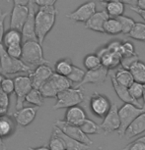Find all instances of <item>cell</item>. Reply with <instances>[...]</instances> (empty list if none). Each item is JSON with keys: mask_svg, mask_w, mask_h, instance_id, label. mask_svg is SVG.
<instances>
[{"mask_svg": "<svg viewBox=\"0 0 145 150\" xmlns=\"http://www.w3.org/2000/svg\"><path fill=\"white\" fill-rule=\"evenodd\" d=\"M119 126H121V121H119L118 116V108L113 103L112 104L107 115L103 118V122L100 125V128L105 134H108L116 132L119 129Z\"/></svg>", "mask_w": 145, "mask_h": 150, "instance_id": "30bf717a", "label": "cell"}, {"mask_svg": "<svg viewBox=\"0 0 145 150\" xmlns=\"http://www.w3.org/2000/svg\"><path fill=\"white\" fill-rule=\"evenodd\" d=\"M64 150H70V149H64Z\"/></svg>", "mask_w": 145, "mask_h": 150, "instance_id": "680465c9", "label": "cell"}, {"mask_svg": "<svg viewBox=\"0 0 145 150\" xmlns=\"http://www.w3.org/2000/svg\"><path fill=\"white\" fill-rule=\"evenodd\" d=\"M128 35L132 39L138 41H145V23L135 22L134 26L129 32Z\"/></svg>", "mask_w": 145, "mask_h": 150, "instance_id": "1f68e13d", "label": "cell"}, {"mask_svg": "<svg viewBox=\"0 0 145 150\" xmlns=\"http://www.w3.org/2000/svg\"><path fill=\"white\" fill-rule=\"evenodd\" d=\"M84 75H85V71L81 68H79L77 66H72V70L69 75L67 76V79L69 80L71 83H79L80 81L83 80L84 78Z\"/></svg>", "mask_w": 145, "mask_h": 150, "instance_id": "d590c367", "label": "cell"}, {"mask_svg": "<svg viewBox=\"0 0 145 150\" xmlns=\"http://www.w3.org/2000/svg\"><path fill=\"white\" fill-rule=\"evenodd\" d=\"M48 148L50 150H64L65 148V144L63 142V140L61 139V137L59 135L56 134V132L53 131L52 137L50 138L48 141Z\"/></svg>", "mask_w": 145, "mask_h": 150, "instance_id": "e575fe53", "label": "cell"}, {"mask_svg": "<svg viewBox=\"0 0 145 150\" xmlns=\"http://www.w3.org/2000/svg\"><path fill=\"white\" fill-rule=\"evenodd\" d=\"M130 8H131V10H132V11H134L135 13H137L139 16H141L142 18H143L144 21H145V11H144V10L138 9V8H137V7H135V6H130Z\"/></svg>", "mask_w": 145, "mask_h": 150, "instance_id": "c3c4849f", "label": "cell"}, {"mask_svg": "<svg viewBox=\"0 0 145 150\" xmlns=\"http://www.w3.org/2000/svg\"><path fill=\"white\" fill-rule=\"evenodd\" d=\"M111 80H112L113 87V89H115L116 95L118 96V98L121 99L123 102H124V103H131V104H134V105H136V106L142 107V105L139 104L138 101L135 100V99H133L131 97V95L129 94L128 87L123 86H121V84L116 83V81L115 80V78H113V74H111Z\"/></svg>", "mask_w": 145, "mask_h": 150, "instance_id": "7402d4cb", "label": "cell"}, {"mask_svg": "<svg viewBox=\"0 0 145 150\" xmlns=\"http://www.w3.org/2000/svg\"><path fill=\"white\" fill-rule=\"evenodd\" d=\"M121 150H145V144L135 139L134 141L127 144V145Z\"/></svg>", "mask_w": 145, "mask_h": 150, "instance_id": "ee69618b", "label": "cell"}, {"mask_svg": "<svg viewBox=\"0 0 145 150\" xmlns=\"http://www.w3.org/2000/svg\"><path fill=\"white\" fill-rule=\"evenodd\" d=\"M55 98L56 102L52 108L55 110H59L79 105L84 101L85 96L83 90L80 89V87L71 86L59 92Z\"/></svg>", "mask_w": 145, "mask_h": 150, "instance_id": "5b68a950", "label": "cell"}, {"mask_svg": "<svg viewBox=\"0 0 145 150\" xmlns=\"http://www.w3.org/2000/svg\"><path fill=\"white\" fill-rule=\"evenodd\" d=\"M72 66L73 64L70 59L68 58L60 59L55 65V73L58 74V75L64 76V77H67L70 74L71 70H72Z\"/></svg>", "mask_w": 145, "mask_h": 150, "instance_id": "f1b7e54d", "label": "cell"}, {"mask_svg": "<svg viewBox=\"0 0 145 150\" xmlns=\"http://www.w3.org/2000/svg\"><path fill=\"white\" fill-rule=\"evenodd\" d=\"M80 129L82 132L87 135H92V134H99L101 132V128L99 125H97L95 122L90 120V119L86 118L84 122L80 126Z\"/></svg>", "mask_w": 145, "mask_h": 150, "instance_id": "4dcf8cb0", "label": "cell"}, {"mask_svg": "<svg viewBox=\"0 0 145 150\" xmlns=\"http://www.w3.org/2000/svg\"><path fill=\"white\" fill-rule=\"evenodd\" d=\"M57 0H31L34 5H37L39 7L44 6H55Z\"/></svg>", "mask_w": 145, "mask_h": 150, "instance_id": "bcb514c9", "label": "cell"}, {"mask_svg": "<svg viewBox=\"0 0 145 150\" xmlns=\"http://www.w3.org/2000/svg\"><path fill=\"white\" fill-rule=\"evenodd\" d=\"M0 88L4 93L7 95H11L14 92V88H15V84H14L13 79L5 77L2 81L1 84H0Z\"/></svg>", "mask_w": 145, "mask_h": 150, "instance_id": "ab89813d", "label": "cell"}, {"mask_svg": "<svg viewBox=\"0 0 145 150\" xmlns=\"http://www.w3.org/2000/svg\"><path fill=\"white\" fill-rule=\"evenodd\" d=\"M97 55L101 59L102 66L107 68L109 71L112 69H115L118 65H121V56L119 54H116V53L111 52L107 48V46L101 48V49L99 50V52L97 53Z\"/></svg>", "mask_w": 145, "mask_h": 150, "instance_id": "ac0fdd59", "label": "cell"}, {"mask_svg": "<svg viewBox=\"0 0 145 150\" xmlns=\"http://www.w3.org/2000/svg\"><path fill=\"white\" fill-rule=\"evenodd\" d=\"M116 19L118 20L119 24H121V33H123V35H128L129 32L131 30V29L135 24L134 20L132 18H129V17H127V16H124V15L119 16Z\"/></svg>", "mask_w": 145, "mask_h": 150, "instance_id": "d6a6232c", "label": "cell"}, {"mask_svg": "<svg viewBox=\"0 0 145 150\" xmlns=\"http://www.w3.org/2000/svg\"><path fill=\"white\" fill-rule=\"evenodd\" d=\"M38 106H29L23 107V108L17 110V112L13 113L12 117L15 119L17 125L21 127H27L32 124L36 119L37 113H38Z\"/></svg>", "mask_w": 145, "mask_h": 150, "instance_id": "9a60e30c", "label": "cell"}, {"mask_svg": "<svg viewBox=\"0 0 145 150\" xmlns=\"http://www.w3.org/2000/svg\"><path fill=\"white\" fill-rule=\"evenodd\" d=\"M97 1L102 2V3H107V2L113 1V0H97ZM119 1L123 2L124 4H128L129 6H135L136 4V0H119Z\"/></svg>", "mask_w": 145, "mask_h": 150, "instance_id": "7dc6e473", "label": "cell"}, {"mask_svg": "<svg viewBox=\"0 0 145 150\" xmlns=\"http://www.w3.org/2000/svg\"><path fill=\"white\" fill-rule=\"evenodd\" d=\"M135 7H137L140 10L145 11V0H136Z\"/></svg>", "mask_w": 145, "mask_h": 150, "instance_id": "681fc988", "label": "cell"}, {"mask_svg": "<svg viewBox=\"0 0 145 150\" xmlns=\"http://www.w3.org/2000/svg\"><path fill=\"white\" fill-rule=\"evenodd\" d=\"M28 150H50V149L48 148V146L47 145H42L39 147H29Z\"/></svg>", "mask_w": 145, "mask_h": 150, "instance_id": "816d5d0a", "label": "cell"}, {"mask_svg": "<svg viewBox=\"0 0 145 150\" xmlns=\"http://www.w3.org/2000/svg\"><path fill=\"white\" fill-rule=\"evenodd\" d=\"M128 70L131 74L133 81L139 83H145V63L138 60L133 63Z\"/></svg>", "mask_w": 145, "mask_h": 150, "instance_id": "cb8c5ba5", "label": "cell"}, {"mask_svg": "<svg viewBox=\"0 0 145 150\" xmlns=\"http://www.w3.org/2000/svg\"><path fill=\"white\" fill-rule=\"evenodd\" d=\"M136 140L140 141V142H142V143H144V144H145V135H143V137H141L136 138Z\"/></svg>", "mask_w": 145, "mask_h": 150, "instance_id": "db71d44e", "label": "cell"}, {"mask_svg": "<svg viewBox=\"0 0 145 150\" xmlns=\"http://www.w3.org/2000/svg\"><path fill=\"white\" fill-rule=\"evenodd\" d=\"M53 131H55L56 132V134L59 135V137H61V139L63 140V142L65 144V148L66 149H70V150H87V149H89V147H90L89 145L84 144V143L80 142V141L75 140V139H73V138L69 137L68 135L63 134L58 128H56L55 126V128H53Z\"/></svg>", "mask_w": 145, "mask_h": 150, "instance_id": "603a6c76", "label": "cell"}, {"mask_svg": "<svg viewBox=\"0 0 145 150\" xmlns=\"http://www.w3.org/2000/svg\"><path fill=\"white\" fill-rule=\"evenodd\" d=\"M9 16L8 12H1L0 13V44L2 43V38H3V35L5 33V21H6L7 17Z\"/></svg>", "mask_w": 145, "mask_h": 150, "instance_id": "7bdbcfd3", "label": "cell"}, {"mask_svg": "<svg viewBox=\"0 0 145 150\" xmlns=\"http://www.w3.org/2000/svg\"><path fill=\"white\" fill-rule=\"evenodd\" d=\"M35 5L33 4V2L30 1V3L28 4L29 7V14H28V18L26 22L23 25V28L21 30L22 33V38L23 41L27 40H37L36 36V30H35V9H34Z\"/></svg>", "mask_w": 145, "mask_h": 150, "instance_id": "5bb4252c", "label": "cell"}, {"mask_svg": "<svg viewBox=\"0 0 145 150\" xmlns=\"http://www.w3.org/2000/svg\"><path fill=\"white\" fill-rule=\"evenodd\" d=\"M112 106L110 99L106 95L95 92L90 98V109L98 118H104Z\"/></svg>", "mask_w": 145, "mask_h": 150, "instance_id": "9c48e42d", "label": "cell"}, {"mask_svg": "<svg viewBox=\"0 0 145 150\" xmlns=\"http://www.w3.org/2000/svg\"><path fill=\"white\" fill-rule=\"evenodd\" d=\"M113 78H115V80L116 81V83L126 87H128L130 84L134 81L129 70L124 69V68L116 70V72L113 73Z\"/></svg>", "mask_w": 145, "mask_h": 150, "instance_id": "4316f807", "label": "cell"}, {"mask_svg": "<svg viewBox=\"0 0 145 150\" xmlns=\"http://www.w3.org/2000/svg\"><path fill=\"white\" fill-rule=\"evenodd\" d=\"M133 53H135V49L132 43L128 41H124L123 43H121V56L133 54Z\"/></svg>", "mask_w": 145, "mask_h": 150, "instance_id": "b9f144b4", "label": "cell"}, {"mask_svg": "<svg viewBox=\"0 0 145 150\" xmlns=\"http://www.w3.org/2000/svg\"><path fill=\"white\" fill-rule=\"evenodd\" d=\"M57 10L55 6L39 7L35 14V30L37 40L42 45L47 35L52 30L56 21Z\"/></svg>", "mask_w": 145, "mask_h": 150, "instance_id": "6da1fadb", "label": "cell"}, {"mask_svg": "<svg viewBox=\"0 0 145 150\" xmlns=\"http://www.w3.org/2000/svg\"><path fill=\"white\" fill-rule=\"evenodd\" d=\"M143 112H145V108L136 106L131 103H124L121 108H118V116L119 121H121V126H119V129L116 132H118L119 137H123L124 132H126V128L128 127V125L137 116H139Z\"/></svg>", "mask_w": 145, "mask_h": 150, "instance_id": "8992f818", "label": "cell"}, {"mask_svg": "<svg viewBox=\"0 0 145 150\" xmlns=\"http://www.w3.org/2000/svg\"><path fill=\"white\" fill-rule=\"evenodd\" d=\"M10 107V97L0 88V116L8 113Z\"/></svg>", "mask_w": 145, "mask_h": 150, "instance_id": "74e56055", "label": "cell"}, {"mask_svg": "<svg viewBox=\"0 0 145 150\" xmlns=\"http://www.w3.org/2000/svg\"><path fill=\"white\" fill-rule=\"evenodd\" d=\"M84 67L87 70H93L96 68L102 66L101 64V59L97 54H88L85 56L83 60Z\"/></svg>", "mask_w": 145, "mask_h": 150, "instance_id": "836d02e7", "label": "cell"}, {"mask_svg": "<svg viewBox=\"0 0 145 150\" xmlns=\"http://www.w3.org/2000/svg\"><path fill=\"white\" fill-rule=\"evenodd\" d=\"M22 42L23 38L22 33L20 30L15 29H9L7 32L4 33L3 38H2V44L4 45V47H7L12 44L22 43Z\"/></svg>", "mask_w": 145, "mask_h": 150, "instance_id": "d4e9b609", "label": "cell"}, {"mask_svg": "<svg viewBox=\"0 0 145 150\" xmlns=\"http://www.w3.org/2000/svg\"><path fill=\"white\" fill-rule=\"evenodd\" d=\"M21 60L33 69L42 64H50L45 58L42 46L38 40L24 41L22 44Z\"/></svg>", "mask_w": 145, "mask_h": 150, "instance_id": "7a4b0ae2", "label": "cell"}, {"mask_svg": "<svg viewBox=\"0 0 145 150\" xmlns=\"http://www.w3.org/2000/svg\"><path fill=\"white\" fill-rule=\"evenodd\" d=\"M5 77H4V75L3 74H1L0 73V84H1V83H2V81H3V79H4Z\"/></svg>", "mask_w": 145, "mask_h": 150, "instance_id": "11a10c76", "label": "cell"}, {"mask_svg": "<svg viewBox=\"0 0 145 150\" xmlns=\"http://www.w3.org/2000/svg\"><path fill=\"white\" fill-rule=\"evenodd\" d=\"M71 86L72 83L68 80L67 77L53 72L50 79L39 86V90L45 98H55L59 92Z\"/></svg>", "mask_w": 145, "mask_h": 150, "instance_id": "277c9868", "label": "cell"}, {"mask_svg": "<svg viewBox=\"0 0 145 150\" xmlns=\"http://www.w3.org/2000/svg\"><path fill=\"white\" fill-rule=\"evenodd\" d=\"M106 12L112 18H118V17L123 15L124 3L119 1V0H113V1L107 2Z\"/></svg>", "mask_w": 145, "mask_h": 150, "instance_id": "484cf974", "label": "cell"}, {"mask_svg": "<svg viewBox=\"0 0 145 150\" xmlns=\"http://www.w3.org/2000/svg\"><path fill=\"white\" fill-rule=\"evenodd\" d=\"M104 33H108L111 35H118L121 33V27L118 20L110 17L104 24Z\"/></svg>", "mask_w": 145, "mask_h": 150, "instance_id": "83f0119b", "label": "cell"}, {"mask_svg": "<svg viewBox=\"0 0 145 150\" xmlns=\"http://www.w3.org/2000/svg\"><path fill=\"white\" fill-rule=\"evenodd\" d=\"M138 60H139V55L136 52L133 53V54L123 55L121 57V65L123 66V68H124V69L128 70L130 66Z\"/></svg>", "mask_w": 145, "mask_h": 150, "instance_id": "f35d334b", "label": "cell"}, {"mask_svg": "<svg viewBox=\"0 0 145 150\" xmlns=\"http://www.w3.org/2000/svg\"><path fill=\"white\" fill-rule=\"evenodd\" d=\"M6 49L7 54L11 56L13 58H20L21 59L22 55V43H17V44H12L9 46L5 47Z\"/></svg>", "mask_w": 145, "mask_h": 150, "instance_id": "60d3db41", "label": "cell"}, {"mask_svg": "<svg viewBox=\"0 0 145 150\" xmlns=\"http://www.w3.org/2000/svg\"><path fill=\"white\" fill-rule=\"evenodd\" d=\"M30 1L31 0H13L14 5H23V6H27Z\"/></svg>", "mask_w": 145, "mask_h": 150, "instance_id": "f907efd6", "label": "cell"}, {"mask_svg": "<svg viewBox=\"0 0 145 150\" xmlns=\"http://www.w3.org/2000/svg\"><path fill=\"white\" fill-rule=\"evenodd\" d=\"M29 14V7L23 5H14L10 13V29H15L21 32L23 25L26 22Z\"/></svg>", "mask_w": 145, "mask_h": 150, "instance_id": "2e32d148", "label": "cell"}, {"mask_svg": "<svg viewBox=\"0 0 145 150\" xmlns=\"http://www.w3.org/2000/svg\"><path fill=\"white\" fill-rule=\"evenodd\" d=\"M97 5L94 1H87L80 5L78 8H76L74 11L70 12L66 15V18H68L71 21L79 22V23H86L90 17L96 12Z\"/></svg>", "mask_w": 145, "mask_h": 150, "instance_id": "7c38bea8", "label": "cell"}, {"mask_svg": "<svg viewBox=\"0 0 145 150\" xmlns=\"http://www.w3.org/2000/svg\"><path fill=\"white\" fill-rule=\"evenodd\" d=\"M3 150H6V148H5V147H4V148H3Z\"/></svg>", "mask_w": 145, "mask_h": 150, "instance_id": "6f0895ef", "label": "cell"}, {"mask_svg": "<svg viewBox=\"0 0 145 150\" xmlns=\"http://www.w3.org/2000/svg\"><path fill=\"white\" fill-rule=\"evenodd\" d=\"M55 126L58 128L60 131L68 135L69 137L73 138L75 140H78L80 142L87 144V145H92L93 141L90 139V137L87 134H85L79 126H75V125H71L66 123L64 120H57L55 122Z\"/></svg>", "mask_w": 145, "mask_h": 150, "instance_id": "ba28073f", "label": "cell"}, {"mask_svg": "<svg viewBox=\"0 0 145 150\" xmlns=\"http://www.w3.org/2000/svg\"><path fill=\"white\" fill-rule=\"evenodd\" d=\"M109 18L110 16L108 15L106 11H96L90 17V19L86 23H84L85 28L87 30L104 33V24Z\"/></svg>", "mask_w": 145, "mask_h": 150, "instance_id": "e0dca14e", "label": "cell"}, {"mask_svg": "<svg viewBox=\"0 0 145 150\" xmlns=\"http://www.w3.org/2000/svg\"><path fill=\"white\" fill-rule=\"evenodd\" d=\"M53 74L52 69L48 66V64H42L34 68L33 71L29 74V77L32 81V86L35 88H39V86L48 80Z\"/></svg>", "mask_w": 145, "mask_h": 150, "instance_id": "4fadbf2b", "label": "cell"}, {"mask_svg": "<svg viewBox=\"0 0 145 150\" xmlns=\"http://www.w3.org/2000/svg\"><path fill=\"white\" fill-rule=\"evenodd\" d=\"M17 123L12 116L7 114L0 116V138L2 140L12 137L16 131Z\"/></svg>", "mask_w": 145, "mask_h": 150, "instance_id": "44dd1931", "label": "cell"}, {"mask_svg": "<svg viewBox=\"0 0 145 150\" xmlns=\"http://www.w3.org/2000/svg\"><path fill=\"white\" fill-rule=\"evenodd\" d=\"M1 146H3V140L0 138V147H1Z\"/></svg>", "mask_w": 145, "mask_h": 150, "instance_id": "9f6ffc18", "label": "cell"}, {"mask_svg": "<svg viewBox=\"0 0 145 150\" xmlns=\"http://www.w3.org/2000/svg\"><path fill=\"white\" fill-rule=\"evenodd\" d=\"M44 99L45 97L42 96L41 91H39L38 88L33 87L26 95L25 102L32 104V105H35V106H38V107H41L42 104H44Z\"/></svg>", "mask_w": 145, "mask_h": 150, "instance_id": "f546056e", "label": "cell"}, {"mask_svg": "<svg viewBox=\"0 0 145 150\" xmlns=\"http://www.w3.org/2000/svg\"><path fill=\"white\" fill-rule=\"evenodd\" d=\"M109 76V70L104 66H100L93 70H87L84 78L76 87H81L85 84H102L107 81Z\"/></svg>", "mask_w": 145, "mask_h": 150, "instance_id": "8fae6325", "label": "cell"}, {"mask_svg": "<svg viewBox=\"0 0 145 150\" xmlns=\"http://www.w3.org/2000/svg\"><path fill=\"white\" fill-rule=\"evenodd\" d=\"M142 98H143V105H142V107L145 108V83L143 84V96H142Z\"/></svg>", "mask_w": 145, "mask_h": 150, "instance_id": "f5cc1de1", "label": "cell"}, {"mask_svg": "<svg viewBox=\"0 0 145 150\" xmlns=\"http://www.w3.org/2000/svg\"><path fill=\"white\" fill-rule=\"evenodd\" d=\"M14 92L16 94V109L19 110L24 107L26 95L33 88V86L29 76H17L14 79Z\"/></svg>", "mask_w": 145, "mask_h": 150, "instance_id": "52a82bcc", "label": "cell"}, {"mask_svg": "<svg viewBox=\"0 0 145 150\" xmlns=\"http://www.w3.org/2000/svg\"><path fill=\"white\" fill-rule=\"evenodd\" d=\"M144 132H145V112L141 113L140 115L137 116L128 125V127H127L126 132H124L123 137L127 138V139H130V138L141 134Z\"/></svg>", "mask_w": 145, "mask_h": 150, "instance_id": "d6986e66", "label": "cell"}, {"mask_svg": "<svg viewBox=\"0 0 145 150\" xmlns=\"http://www.w3.org/2000/svg\"><path fill=\"white\" fill-rule=\"evenodd\" d=\"M0 69L3 75H14L17 73H28L33 71V68L28 66L20 58H13L7 54L3 44H0Z\"/></svg>", "mask_w": 145, "mask_h": 150, "instance_id": "3957f363", "label": "cell"}, {"mask_svg": "<svg viewBox=\"0 0 145 150\" xmlns=\"http://www.w3.org/2000/svg\"><path fill=\"white\" fill-rule=\"evenodd\" d=\"M128 91L131 97L135 100H139L143 96V83H139L136 81L133 83L128 86Z\"/></svg>", "mask_w": 145, "mask_h": 150, "instance_id": "8d00e7d4", "label": "cell"}, {"mask_svg": "<svg viewBox=\"0 0 145 150\" xmlns=\"http://www.w3.org/2000/svg\"><path fill=\"white\" fill-rule=\"evenodd\" d=\"M86 118V112L79 105L67 108L64 115V121L68 124L75 125V126H80Z\"/></svg>", "mask_w": 145, "mask_h": 150, "instance_id": "ffe728a7", "label": "cell"}, {"mask_svg": "<svg viewBox=\"0 0 145 150\" xmlns=\"http://www.w3.org/2000/svg\"><path fill=\"white\" fill-rule=\"evenodd\" d=\"M107 48L111 52L116 53L121 56V42L119 41H113L110 44L107 45Z\"/></svg>", "mask_w": 145, "mask_h": 150, "instance_id": "f6af8a7d", "label": "cell"}]
</instances>
